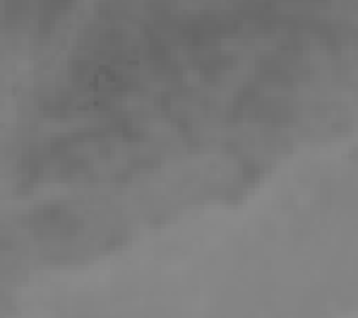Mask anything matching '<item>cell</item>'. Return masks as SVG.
Instances as JSON below:
<instances>
[{
    "mask_svg": "<svg viewBox=\"0 0 358 318\" xmlns=\"http://www.w3.org/2000/svg\"><path fill=\"white\" fill-rule=\"evenodd\" d=\"M73 0H5L3 25L13 39L43 43L56 32Z\"/></svg>",
    "mask_w": 358,
    "mask_h": 318,
    "instance_id": "6da1fadb",
    "label": "cell"
},
{
    "mask_svg": "<svg viewBox=\"0 0 358 318\" xmlns=\"http://www.w3.org/2000/svg\"><path fill=\"white\" fill-rule=\"evenodd\" d=\"M308 73V63L296 51H282L260 60V78L274 85H291Z\"/></svg>",
    "mask_w": 358,
    "mask_h": 318,
    "instance_id": "7a4b0ae2",
    "label": "cell"
}]
</instances>
